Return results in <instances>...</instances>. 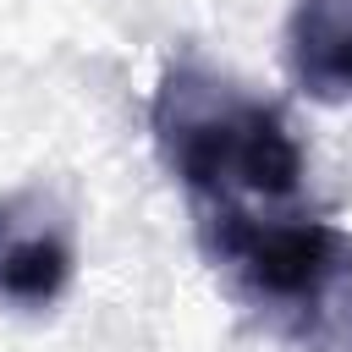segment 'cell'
I'll use <instances>...</instances> for the list:
<instances>
[{"label":"cell","instance_id":"6da1fadb","mask_svg":"<svg viewBox=\"0 0 352 352\" xmlns=\"http://www.w3.org/2000/svg\"><path fill=\"white\" fill-rule=\"evenodd\" d=\"M214 286L280 352H352V231L286 204H192Z\"/></svg>","mask_w":352,"mask_h":352},{"label":"cell","instance_id":"7a4b0ae2","mask_svg":"<svg viewBox=\"0 0 352 352\" xmlns=\"http://www.w3.org/2000/svg\"><path fill=\"white\" fill-rule=\"evenodd\" d=\"M148 138L192 204H292L308 182L292 121L204 60H170L160 72Z\"/></svg>","mask_w":352,"mask_h":352},{"label":"cell","instance_id":"3957f363","mask_svg":"<svg viewBox=\"0 0 352 352\" xmlns=\"http://www.w3.org/2000/svg\"><path fill=\"white\" fill-rule=\"evenodd\" d=\"M77 286V220L60 192L22 182L0 192V308L50 314Z\"/></svg>","mask_w":352,"mask_h":352},{"label":"cell","instance_id":"277c9868","mask_svg":"<svg viewBox=\"0 0 352 352\" xmlns=\"http://www.w3.org/2000/svg\"><path fill=\"white\" fill-rule=\"evenodd\" d=\"M280 55L302 99L352 104V0H292Z\"/></svg>","mask_w":352,"mask_h":352}]
</instances>
